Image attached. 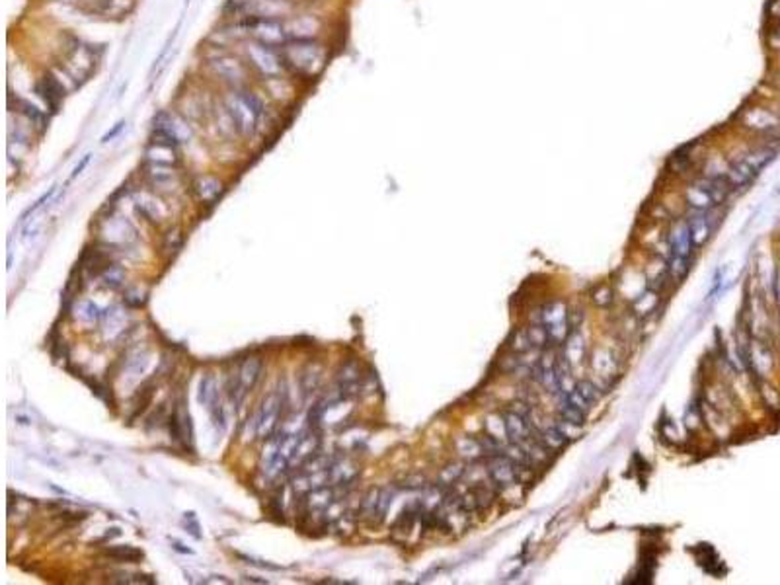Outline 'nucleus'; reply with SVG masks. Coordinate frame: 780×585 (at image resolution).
<instances>
[{"instance_id":"1","label":"nucleus","mask_w":780,"mask_h":585,"mask_svg":"<svg viewBox=\"0 0 780 585\" xmlns=\"http://www.w3.org/2000/svg\"><path fill=\"white\" fill-rule=\"evenodd\" d=\"M279 53L285 65L306 77L320 72L326 61L324 49L312 40H295L293 43H285Z\"/></svg>"},{"instance_id":"2","label":"nucleus","mask_w":780,"mask_h":585,"mask_svg":"<svg viewBox=\"0 0 780 585\" xmlns=\"http://www.w3.org/2000/svg\"><path fill=\"white\" fill-rule=\"evenodd\" d=\"M731 189V184L728 182V176H710V178H701L692 184L687 191V201L692 209L697 211H710L712 207L720 205L724 199L728 198V191Z\"/></svg>"},{"instance_id":"3","label":"nucleus","mask_w":780,"mask_h":585,"mask_svg":"<svg viewBox=\"0 0 780 585\" xmlns=\"http://www.w3.org/2000/svg\"><path fill=\"white\" fill-rule=\"evenodd\" d=\"M225 111H227L228 118H230L232 127H234L238 133L248 135V133H252L254 127H256L260 111H262V106H260V102H257L254 96H250V94L232 92V94H228L227 99H225Z\"/></svg>"},{"instance_id":"4","label":"nucleus","mask_w":780,"mask_h":585,"mask_svg":"<svg viewBox=\"0 0 780 585\" xmlns=\"http://www.w3.org/2000/svg\"><path fill=\"white\" fill-rule=\"evenodd\" d=\"M774 157H777V152L772 149H755L747 154H743L740 160H735L731 164L730 172H728V182L731 184V188L747 186L749 182H753L759 176L761 170L769 166Z\"/></svg>"},{"instance_id":"5","label":"nucleus","mask_w":780,"mask_h":585,"mask_svg":"<svg viewBox=\"0 0 780 585\" xmlns=\"http://www.w3.org/2000/svg\"><path fill=\"white\" fill-rule=\"evenodd\" d=\"M283 406H285V390H281V388H273L262 400L260 410H257L256 417H254L257 439H262V441L273 439L277 426H279V417H281V412H283Z\"/></svg>"},{"instance_id":"6","label":"nucleus","mask_w":780,"mask_h":585,"mask_svg":"<svg viewBox=\"0 0 780 585\" xmlns=\"http://www.w3.org/2000/svg\"><path fill=\"white\" fill-rule=\"evenodd\" d=\"M246 55L252 63V67L267 79H277L283 70L281 53H277L276 47H269L266 43H260V41L248 43Z\"/></svg>"},{"instance_id":"7","label":"nucleus","mask_w":780,"mask_h":585,"mask_svg":"<svg viewBox=\"0 0 780 585\" xmlns=\"http://www.w3.org/2000/svg\"><path fill=\"white\" fill-rule=\"evenodd\" d=\"M519 472L521 468L511 463L504 453H498V455L488 456V468H486V474L490 478V482L500 490H507V488L515 486L519 482Z\"/></svg>"},{"instance_id":"8","label":"nucleus","mask_w":780,"mask_h":585,"mask_svg":"<svg viewBox=\"0 0 780 585\" xmlns=\"http://www.w3.org/2000/svg\"><path fill=\"white\" fill-rule=\"evenodd\" d=\"M395 492L390 488H371L361 502V515L369 523H381L388 513Z\"/></svg>"},{"instance_id":"9","label":"nucleus","mask_w":780,"mask_h":585,"mask_svg":"<svg viewBox=\"0 0 780 585\" xmlns=\"http://www.w3.org/2000/svg\"><path fill=\"white\" fill-rule=\"evenodd\" d=\"M336 502L334 490L328 486H318L308 490L306 494L301 496V513L303 517H322L326 521V513L330 507Z\"/></svg>"},{"instance_id":"10","label":"nucleus","mask_w":780,"mask_h":585,"mask_svg":"<svg viewBox=\"0 0 780 585\" xmlns=\"http://www.w3.org/2000/svg\"><path fill=\"white\" fill-rule=\"evenodd\" d=\"M262 369H264V363H262V359L260 358H248L246 361L240 365L237 387L232 388V400H234V404H240L242 398L246 396L248 392L256 387V383L260 380V375H262Z\"/></svg>"},{"instance_id":"11","label":"nucleus","mask_w":780,"mask_h":585,"mask_svg":"<svg viewBox=\"0 0 780 585\" xmlns=\"http://www.w3.org/2000/svg\"><path fill=\"white\" fill-rule=\"evenodd\" d=\"M250 31L260 43H266L269 47H281L285 45V40L289 38L285 31V24L277 20H250Z\"/></svg>"},{"instance_id":"12","label":"nucleus","mask_w":780,"mask_h":585,"mask_svg":"<svg viewBox=\"0 0 780 585\" xmlns=\"http://www.w3.org/2000/svg\"><path fill=\"white\" fill-rule=\"evenodd\" d=\"M504 431L509 443H525L533 437V426L529 424V417L517 414L514 410H507L504 416Z\"/></svg>"},{"instance_id":"13","label":"nucleus","mask_w":780,"mask_h":585,"mask_svg":"<svg viewBox=\"0 0 780 585\" xmlns=\"http://www.w3.org/2000/svg\"><path fill=\"white\" fill-rule=\"evenodd\" d=\"M361 388V369L356 361H347L337 371V394L344 398H353Z\"/></svg>"},{"instance_id":"14","label":"nucleus","mask_w":780,"mask_h":585,"mask_svg":"<svg viewBox=\"0 0 780 585\" xmlns=\"http://www.w3.org/2000/svg\"><path fill=\"white\" fill-rule=\"evenodd\" d=\"M211 70L217 74L218 79L227 80V82H242L246 77V69L244 65L237 59V57H230V55H221L211 59Z\"/></svg>"},{"instance_id":"15","label":"nucleus","mask_w":780,"mask_h":585,"mask_svg":"<svg viewBox=\"0 0 780 585\" xmlns=\"http://www.w3.org/2000/svg\"><path fill=\"white\" fill-rule=\"evenodd\" d=\"M687 227L691 232L692 246H702L712 232V221L706 215V211H697V215H692L687 221Z\"/></svg>"},{"instance_id":"16","label":"nucleus","mask_w":780,"mask_h":585,"mask_svg":"<svg viewBox=\"0 0 780 585\" xmlns=\"http://www.w3.org/2000/svg\"><path fill=\"white\" fill-rule=\"evenodd\" d=\"M669 248H671L673 256H679V258H689L692 252V239L691 232L687 223H681L673 228L671 234H669Z\"/></svg>"},{"instance_id":"17","label":"nucleus","mask_w":780,"mask_h":585,"mask_svg":"<svg viewBox=\"0 0 780 585\" xmlns=\"http://www.w3.org/2000/svg\"><path fill=\"white\" fill-rule=\"evenodd\" d=\"M318 28H320V24L310 16H299V18H293L285 24L287 35L293 38V40H310L318 31Z\"/></svg>"},{"instance_id":"18","label":"nucleus","mask_w":780,"mask_h":585,"mask_svg":"<svg viewBox=\"0 0 780 585\" xmlns=\"http://www.w3.org/2000/svg\"><path fill=\"white\" fill-rule=\"evenodd\" d=\"M135 207H137L138 213H141L143 217H147L148 221L159 223V221L164 218V209H162V205H160L159 201L152 198L150 193H137V195H135Z\"/></svg>"},{"instance_id":"19","label":"nucleus","mask_w":780,"mask_h":585,"mask_svg":"<svg viewBox=\"0 0 780 585\" xmlns=\"http://www.w3.org/2000/svg\"><path fill=\"white\" fill-rule=\"evenodd\" d=\"M198 400L201 406L211 408L215 406L218 402V390H217V380L211 373H205L201 380H199V390H198Z\"/></svg>"},{"instance_id":"20","label":"nucleus","mask_w":780,"mask_h":585,"mask_svg":"<svg viewBox=\"0 0 780 585\" xmlns=\"http://www.w3.org/2000/svg\"><path fill=\"white\" fill-rule=\"evenodd\" d=\"M147 178L157 188H170L176 182V174H174V170L170 168L168 164H157V162H152L147 168Z\"/></svg>"},{"instance_id":"21","label":"nucleus","mask_w":780,"mask_h":585,"mask_svg":"<svg viewBox=\"0 0 780 585\" xmlns=\"http://www.w3.org/2000/svg\"><path fill=\"white\" fill-rule=\"evenodd\" d=\"M196 191H198L199 199L203 201V203H215L218 199V195L223 193V184L218 182V179L215 178H209V176H203V178H199L198 182H196Z\"/></svg>"},{"instance_id":"22","label":"nucleus","mask_w":780,"mask_h":585,"mask_svg":"<svg viewBox=\"0 0 780 585\" xmlns=\"http://www.w3.org/2000/svg\"><path fill=\"white\" fill-rule=\"evenodd\" d=\"M38 90H40L41 96L45 98V102H47L53 109L57 108L59 99L65 96V90L61 88L59 84H57V80L53 79V77H45L43 82L38 86Z\"/></svg>"},{"instance_id":"23","label":"nucleus","mask_w":780,"mask_h":585,"mask_svg":"<svg viewBox=\"0 0 780 585\" xmlns=\"http://www.w3.org/2000/svg\"><path fill=\"white\" fill-rule=\"evenodd\" d=\"M106 554L118 562H138L143 558V550H137L135 546H109Z\"/></svg>"},{"instance_id":"24","label":"nucleus","mask_w":780,"mask_h":585,"mask_svg":"<svg viewBox=\"0 0 780 585\" xmlns=\"http://www.w3.org/2000/svg\"><path fill=\"white\" fill-rule=\"evenodd\" d=\"M539 435V439L543 441L544 445L548 447L550 451H556V449H562L564 445H566V437H564V433L558 429L556 426H548L544 427L541 433H536Z\"/></svg>"},{"instance_id":"25","label":"nucleus","mask_w":780,"mask_h":585,"mask_svg":"<svg viewBox=\"0 0 780 585\" xmlns=\"http://www.w3.org/2000/svg\"><path fill=\"white\" fill-rule=\"evenodd\" d=\"M464 472H466V468H464V465H461V463H453V465L445 466L443 470H441V474H439V486L441 488L453 486V484H456V482L464 476Z\"/></svg>"},{"instance_id":"26","label":"nucleus","mask_w":780,"mask_h":585,"mask_svg":"<svg viewBox=\"0 0 780 585\" xmlns=\"http://www.w3.org/2000/svg\"><path fill=\"white\" fill-rule=\"evenodd\" d=\"M102 283H104V287H109V289H118L121 287V283L125 281V273H123V269L121 268H116V266H109L106 271H102Z\"/></svg>"},{"instance_id":"27","label":"nucleus","mask_w":780,"mask_h":585,"mask_svg":"<svg viewBox=\"0 0 780 585\" xmlns=\"http://www.w3.org/2000/svg\"><path fill=\"white\" fill-rule=\"evenodd\" d=\"M527 334H529V339H531V344H533L534 347H544L546 344H550L548 330H546V326H544L543 322L533 324V326L527 330Z\"/></svg>"},{"instance_id":"28","label":"nucleus","mask_w":780,"mask_h":585,"mask_svg":"<svg viewBox=\"0 0 780 585\" xmlns=\"http://www.w3.org/2000/svg\"><path fill=\"white\" fill-rule=\"evenodd\" d=\"M509 346H511V349H514L515 353H525V351H529L531 347H533V344H531V339H529V334H527V330H517V332H514V336H511V339H509Z\"/></svg>"},{"instance_id":"29","label":"nucleus","mask_w":780,"mask_h":585,"mask_svg":"<svg viewBox=\"0 0 780 585\" xmlns=\"http://www.w3.org/2000/svg\"><path fill=\"white\" fill-rule=\"evenodd\" d=\"M560 417H562L564 422L572 424V426L582 427L583 422H585V412H582V410H578V408L573 406H568V404H564L562 410H560Z\"/></svg>"},{"instance_id":"30","label":"nucleus","mask_w":780,"mask_h":585,"mask_svg":"<svg viewBox=\"0 0 780 585\" xmlns=\"http://www.w3.org/2000/svg\"><path fill=\"white\" fill-rule=\"evenodd\" d=\"M573 388H575V390H578V392H580L589 404H595V402L599 400V396H601V394H599V388L595 387L591 380H580V383H575V387Z\"/></svg>"},{"instance_id":"31","label":"nucleus","mask_w":780,"mask_h":585,"mask_svg":"<svg viewBox=\"0 0 780 585\" xmlns=\"http://www.w3.org/2000/svg\"><path fill=\"white\" fill-rule=\"evenodd\" d=\"M301 383H303L305 392H315V390L318 388V385H320V371H318V369L308 367L305 373H303Z\"/></svg>"},{"instance_id":"32","label":"nucleus","mask_w":780,"mask_h":585,"mask_svg":"<svg viewBox=\"0 0 780 585\" xmlns=\"http://www.w3.org/2000/svg\"><path fill=\"white\" fill-rule=\"evenodd\" d=\"M669 271L675 279H683L689 271V258H679V256H673L669 259Z\"/></svg>"},{"instance_id":"33","label":"nucleus","mask_w":780,"mask_h":585,"mask_svg":"<svg viewBox=\"0 0 780 585\" xmlns=\"http://www.w3.org/2000/svg\"><path fill=\"white\" fill-rule=\"evenodd\" d=\"M148 367V355L147 353H138V355H135L133 359H129L127 361V371L133 375V377H137V375H143L145 371H147Z\"/></svg>"},{"instance_id":"34","label":"nucleus","mask_w":780,"mask_h":585,"mask_svg":"<svg viewBox=\"0 0 780 585\" xmlns=\"http://www.w3.org/2000/svg\"><path fill=\"white\" fill-rule=\"evenodd\" d=\"M100 316H102V312H100V308L96 307L92 300H84V303L80 305V318H82V320L94 322V320H98Z\"/></svg>"},{"instance_id":"35","label":"nucleus","mask_w":780,"mask_h":585,"mask_svg":"<svg viewBox=\"0 0 780 585\" xmlns=\"http://www.w3.org/2000/svg\"><path fill=\"white\" fill-rule=\"evenodd\" d=\"M20 106L24 109V113L28 115V120L33 121L35 125H40V127H43V123H45V120H43V115H41V111L38 108H33L31 104H28V102H20Z\"/></svg>"},{"instance_id":"36","label":"nucleus","mask_w":780,"mask_h":585,"mask_svg":"<svg viewBox=\"0 0 780 585\" xmlns=\"http://www.w3.org/2000/svg\"><path fill=\"white\" fill-rule=\"evenodd\" d=\"M55 189H57V188H55V186H53V188H49V191H45V193H43V195H41V198L38 199V201H35V203H33V205H31L30 209H28V211H24V215H22V221H24V218L30 217L31 213H35V211H38V209H40L41 205L45 203V201H49L51 195L55 193Z\"/></svg>"},{"instance_id":"37","label":"nucleus","mask_w":780,"mask_h":585,"mask_svg":"<svg viewBox=\"0 0 780 585\" xmlns=\"http://www.w3.org/2000/svg\"><path fill=\"white\" fill-rule=\"evenodd\" d=\"M402 488H408V490H420V488H425V480L422 476L408 478V480H404Z\"/></svg>"},{"instance_id":"38","label":"nucleus","mask_w":780,"mask_h":585,"mask_svg":"<svg viewBox=\"0 0 780 585\" xmlns=\"http://www.w3.org/2000/svg\"><path fill=\"white\" fill-rule=\"evenodd\" d=\"M90 157H92V154H86L84 159L80 160L79 164H77V168L72 170V174H70V179H74V178H77V176H79V174H82V170H84V168H86V166H88Z\"/></svg>"},{"instance_id":"39","label":"nucleus","mask_w":780,"mask_h":585,"mask_svg":"<svg viewBox=\"0 0 780 585\" xmlns=\"http://www.w3.org/2000/svg\"><path fill=\"white\" fill-rule=\"evenodd\" d=\"M123 125H125V121H119V123H118V125H116V127H113V129H111V131H109V133H106V135H104V139H102V143H108V141H111V139H113V137H118L119 131L123 129Z\"/></svg>"},{"instance_id":"40","label":"nucleus","mask_w":780,"mask_h":585,"mask_svg":"<svg viewBox=\"0 0 780 585\" xmlns=\"http://www.w3.org/2000/svg\"><path fill=\"white\" fill-rule=\"evenodd\" d=\"M172 548H174V550H178V552H182V554H193V550H191V548H184V545H180L178 540H172Z\"/></svg>"},{"instance_id":"41","label":"nucleus","mask_w":780,"mask_h":585,"mask_svg":"<svg viewBox=\"0 0 780 585\" xmlns=\"http://www.w3.org/2000/svg\"><path fill=\"white\" fill-rule=\"evenodd\" d=\"M16 419H18V424H20V426H30V424H31L30 419H28L26 416H16Z\"/></svg>"}]
</instances>
